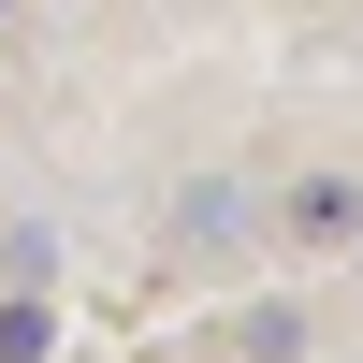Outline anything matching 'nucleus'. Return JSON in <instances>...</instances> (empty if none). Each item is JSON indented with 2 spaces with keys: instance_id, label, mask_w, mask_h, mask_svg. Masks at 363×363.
Segmentation results:
<instances>
[{
  "instance_id": "nucleus-1",
  "label": "nucleus",
  "mask_w": 363,
  "mask_h": 363,
  "mask_svg": "<svg viewBox=\"0 0 363 363\" xmlns=\"http://www.w3.org/2000/svg\"><path fill=\"white\" fill-rule=\"evenodd\" d=\"M349 218H363L349 174H306V189H291V233H349Z\"/></svg>"
},
{
  "instance_id": "nucleus-2",
  "label": "nucleus",
  "mask_w": 363,
  "mask_h": 363,
  "mask_svg": "<svg viewBox=\"0 0 363 363\" xmlns=\"http://www.w3.org/2000/svg\"><path fill=\"white\" fill-rule=\"evenodd\" d=\"M58 349V306H44V291H15V306H0V363H44Z\"/></svg>"
}]
</instances>
